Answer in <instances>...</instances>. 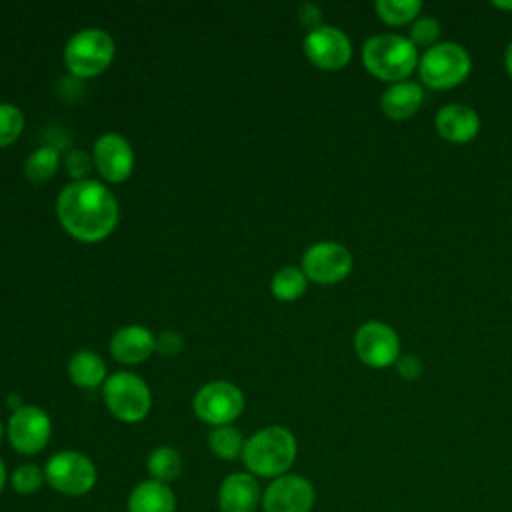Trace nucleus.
Segmentation results:
<instances>
[{
  "label": "nucleus",
  "instance_id": "obj_21",
  "mask_svg": "<svg viewBox=\"0 0 512 512\" xmlns=\"http://www.w3.org/2000/svg\"><path fill=\"white\" fill-rule=\"evenodd\" d=\"M182 468H184L182 456L172 446H158L146 458V470H148L150 478L164 482V484L180 478Z\"/></svg>",
  "mask_w": 512,
  "mask_h": 512
},
{
  "label": "nucleus",
  "instance_id": "obj_1",
  "mask_svg": "<svg viewBox=\"0 0 512 512\" xmlns=\"http://www.w3.org/2000/svg\"><path fill=\"white\" fill-rule=\"evenodd\" d=\"M56 216L62 228L80 242H100L118 224L116 196L98 180H74L56 198Z\"/></svg>",
  "mask_w": 512,
  "mask_h": 512
},
{
  "label": "nucleus",
  "instance_id": "obj_30",
  "mask_svg": "<svg viewBox=\"0 0 512 512\" xmlns=\"http://www.w3.org/2000/svg\"><path fill=\"white\" fill-rule=\"evenodd\" d=\"M394 366H396V372L404 380H416L422 374V362H420V358H416L412 354H400V358Z\"/></svg>",
  "mask_w": 512,
  "mask_h": 512
},
{
  "label": "nucleus",
  "instance_id": "obj_10",
  "mask_svg": "<svg viewBox=\"0 0 512 512\" xmlns=\"http://www.w3.org/2000/svg\"><path fill=\"white\" fill-rule=\"evenodd\" d=\"M352 270L350 250L334 240H320L302 254V272L318 284L342 282Z\"/></svg>",
  "mask_w": 512,
  "mask_h": 512
},
{
  "label": "nucleus",
  "instance_id": "obj_3",
  "mask_svg": "<svg viewBox=\"0 0 512 512\" xmlns=\"http://www.w3.org/2000/svg\"><path fill=\"white\" fill-rule=\"evenodd\" d=\"M418 48L408 36L384 32L374 34L362 44V64L378 80L396 84L408 80L418 68Z\"/></svg>",
  "mask_w": 512,
  "mask_h": 512
},
{
  "label": "nucleus",
  "instance_id": "obj_15",
  "mask_svg": "<svg viewBox=\"0 0 512 512\" xmlns=\"http://www.w3.org/2000/svg\"><path fill=\"white\" fill-rule=\"evenodd\" d=\"M434 128L450 144H466L472 142L480 132V116L478 112L460 102L444 104L434 118Z\"/></svg>",
  "mask_w": 512,
  "mask_h": 512
},
{
  "label": "nucleus",
  "instance_id": "obj_8",
  "mask_svg": "<svg viewBox=\"0 0 512 512\" xmlns=\"http://www.w3.org/2000/svg\"><path fill=\"white\" fill-rule=\"evenodd\" d=\"M196 418L218 428L232 424L244 410V394L240 388L226 380L204 384L192 400Z\"/></svg>",
  "mask_w": 512,
  "mask_h": 512
},
{
  "label": "nucleus",
  "instance_id": "obj_28",
  "mask_svg": "<svg viewBox=\"0 0 512 512\" xmlns=\"http://www.w3.org/2000/svg\"><path fill=\"white\" fill-rule=\"evenodd\" d=\"M440 22L434 16H418L412 24H410V32L408 38L416 48H432L434 44H438L440 38Z\"/></svg>",
  "mask_w": 512,
  "mask_h": 512
},
{
  "label": "nucleus",
  "instance_id": "obj_31",
  "mask_svg": "<svg viewBox=\"0 0 512 512\" xmlns=\"http://www.w3.org/2000/svg\"><path fill=\"white\" fill-rule=\"evenodd\" d=\"M182 346H184V340L178 332H162L156 338V350L160 354H176V352H180Z\"/></svg>",
  "mask_w": 512,
  "mask_h": 512
},
{
  "label": "nucleus",
  "instance_id": "obj_26",
  "mask_svg": "<svg viewBox=\"0 0 512 512\" xmlns=\"http://www.w3.org/2000/svg\"><path fill=\"white\" fill-rule=\"evenodd\" d=\"M44 468L36 464H20L10 474V484L16 494L30 496L36 494L44 484Z\"/></svg>",
  "mask_w": 512,
  "mask_h": 512
},
{
  "label": "nucleus",
  "instance_id": "obj_19",
  "mask_svg": "<svg viewBox=\"0 0 512 512\" xmlns=\"http://www.w3.org/2000/svg\"><path fill=\"white\" fill-rule=\"evenodd\" d=\"M126 508L128 512H174L176 496L168 484L150 478L132 488Z\"/></svg>",
  "mask_w": 512,
  "mask_h": 512
},
{
  "label": "nucleus",
  "instance_id": "obj_16",
  "mask_svg": "<svg viewBox=\"0 0 512 512\" xmlns=\"http://www.w3.org/2000/svg\"><path fill=\"white\" fill-rule=\"evenodd\" d=\"M262 506V490L250 472L228 474L218 488L220 512H256Z\"/></svg>",
  "mask_w": 512,
  "mask_h": 512
},
{
  "label": "nucleus",
  "instance_id": "obj_20",
  "mask_svg": "<svg viewBox=\"0 0 512 512\" xmlns=\"http://www.w3.org/2000/svg\"><path fill=\"white\" fill-rule=\"evenodd\" d=\"M68 376L80 388H96L106 378V362L94 350H78L68 362Z\"/></svg>",
  "mask_w": 512,
  "mask_h": 512
},
{
  "label": "nucleus",
  "instance_id": "obj_29",
  "mask_svg": "<svg viewBox=\"0 0 512 512\" xmlns=\"http://www.w3.org/2000/svg\"><path fill=\"white\" fill-rule=\"evenodd\" d=\"M66 170L74 180H86L90 172V158L82 150H72L66 158Z\"/></svg>",
  "mask_w": 512,
  "mask_h": 512
},
{
  "label": "nucleus",
  "instance_id": "obj_12",
  "mask_svg": "<svg viewBox=\"0 0 512 512\" xmlns=\"http://www.w3.org/2000/svg\"><path fill=\"white\" fill-rule=\"evenodd\" d=\"M306 58L320 70H342L352 58V42L336 26H318L308 30L302 42Z\"/></svg>",
  "mask_w": 512,
  "mask_h": 512
},
{
  "label": "nucleus",
  "instance_id": "obj_11",
  "mask_svg": "<svg viewBox=\"0 0 512 512\" xmlns=\"http://www.w3.org/2000/svg\"><path fill=\"white\" fill-rule=\"evenodd\" d=\"M52 434L50 416L34 404H24L12 410L8 418V442L24 456H34L46 448Z\"/></svg>",
  "mask_w": 512,
  "mask_h": 512
},
{
  "label": "nucleus",
  "instance_id": "obj_24",
  "mask_svg": "<svg viewBox=\"0 0 512 512\" xmlns=\"http://www.w3.org/2000/svg\"><path fill=\"white\" fill-rule=\"evenodd\" d=\"M244 438L240 434V430L232 424L228 426H218L210 432L208 436V446L212 450L214 456L222 458V460H236L242 456L244 450Z\"/></svg>",
  "mask_w": 512,
  "mask_h": 512
},
{
  "label": "nucleus",
  "instance_id": "obj_2",
  "mask_svg": "<svg viewBox=\"0 0 512 512\" xmlns=\"http://www.w3.org/2000/svg\"><path fill=\"white\" fill-rule=\"evenodd\" d=\"M296 454L298 442L288 428L266 426L244 442L240 458L252 476L274 480L288 474Z\"/></svg>",
  "mask_w": 512,
  "mask_h": 512
},
{
  "label": "nucleus",
  "instance_id": "obj_36",
  "mask_svg": "<svg viewBox=\"0 0 512 512\" xmlns=\"http://www.w3.org/2000/svg\"><path fill=\"white\" fill-rule=\"evenodd\" d=\"M2 436H4V424H2V420H0V440H2Z\"/></svg>",
  "mask_w": 512,
  "mask_h": 512
},
{
  "label": "nucleus",
  "instance_id": "obj_35",
  "mask_svg": "<svg viewBox=\"0 0 512 512\" xmlns=\"http://www.w3.org/2000/svg\"><path fill=\"white\" fill-rule=\"evenodd\" d=\"M6 478H8V474H6V466H4V462H2V458H0V492L4 490V486H6Z\"/></svg>",
  "mask_w": 512,
  "mask_h": 512
},
{
  "label": "nucleus",
  "instance_id": "obj_34",
  "mask_svg": "<svg viewBox=\"0 0 512 512\" xmlns=\"http://www.w3.org/2000/svg\"><path fill=\"white\" fill-rule=\"evenodd\" d=\"M492 6L500 8V10H512V2L510 0H494Z\"/></svg>",
  "mask_w": 512,
  "mask_h": 512
},
{
  "label": "nucleus",
  "instance_id": "obj_9",
  "mask_svg": "<svg viewBox=\"0 0 512 512\" xmlns=\"http://www.w3.org/2000/svg\"><path fill=\"white\" fill-rule=\"evenodd\" d=\"M354 352L368 368H388L400 358V338L392 326L370 320L358 326L354 334Z\"/></svg>",
  "mask_w": 512,
  "mask_h": 512
},
{
  "label": "nucleus",
  "instance_id": "obj_22",
  "mask_svg": "<svg viewBox=\"0 0 512 512\" xmlns=\"http://www.w3.org/2000/svg\"><path fill=\"white\" fill-rule=\"evenodd\" d=\"M308 288V278L302 272V268H294V266H286L280 268L270 282V290L272 294L282 300V302H292L298 300Z\"/></svg>",
  "mask_w": 512,
  "mask_h": 512
},
{
  "label": "nucleus",
  "instance_id": "obj_17",
  "mask_svg": "<svg viewBox=\"0 0 512 512\" xmlns=\"http://www.w3.org/2000/svg\"><path fill=\"white\" fill-rule=\"evenodd\" d=\"M156 350V336L144 326L130 324L114 332L110 338V352L122 364H140Z\"/></svg>",
  "mask_w": 512,
  "mask_h": 512
},
{
  "label": "nucleus",
  "instance_id": "obj_13",
  "mask_svg": "<svg viewBox=\"0 0 512 512\" xmlns=\"http://www.w3.org/2000/svg\"><path fill=\"white\" fill-rule=\"evenodd\" d=\"M316 502L312 482L300 474L274 478L262 492L264 512H310Z\"/></svg>",
  "mask_w": 512,
  "mask_h": 512
},
{
  "label": "nucleus",
  "instance_id": "obj_7",
  "mask_svg": "<svg viewBox=\"0 0 512 512\" xmlns=\"http://www.w3.org/2000/svg\"><path fill=\"white\" fill-rule=\"evenodd\" d=\"M94 462L76 450H60L44 464L46 484L64 496H84L96 484Z\"/></svg>",
  "mask_w": 512,
  "mask_h": 512
},
{
  "label": "nucleus",
  "instance_id": "obj_33",
  "mask_svg": "<svg viewBox=\"0 0 512 512\" xmlns=\"http://www.w3.org/2000/svg\"><path fill=\"white\" fill-rule=\"evenodd\" d=\"M504 66H506L508 76L512 78V42L506 46V52H504Z\"/></svg>",
  "mask_w": 512,
  "mask_h": 512
},
{
  "label": "nucleus",
  "instance_id": "obj_14",
  "mask_svg": "<svg viewBox=\"0 0 512 512\" xmlns=\"http://www.w3.org/2000/svg\"><path fill=\"white\" fill-rule=\"evenodd\" d=\"M92 160L106 182H124L134 170V150L130 142L116 132L102 134L94 142Z\"/></svg>",
  "mask_w": 512,
  "mask_h": 512
},
{
  "label": "nucleus",
  "instance_id": "obj_5",
  "mask_svg": "<svg viewBox=\"0 0 512 512\" xmlns=\"http://www.w3.org/2000/svg\"><path fill=\"white\" fill-rule=\"evenodd\" d=\"M114 60V40L102 28H84L76 32L64 48L66 68L78 78L102 74Z\"/></svg>",
  "mask_w": 512,
  "mask_h": 512
},
{
  "label": "nucleus",
  "instance_id": "obj_4",
  "mask_svg": "<svg viewBox=\"0 0 512 512\" xmlns=\"http://www.w3.org/2000/svg\"><path fill=\"white\" fill-rule=\"evenodd\" d=\"M472 70L468 50L458 42H438L418 60L420 82L430 90H448L462 84Z\"/></svg>",
  "mask_w": 512,
  "mask_h": 512
},
{
  "label": "nucleus",
  "instance_id": "obj_18",
  "mask_svg": "<svg viewBox=\"0 0 512 512\" xmlns=\"http://www.w3.org/2000/svg\"><path fill=\"white\" fill-rule=\"evenodd\" d=\"M422 104L424 88L412 80L390 84L380 96V110L392 120H406L414 116Z\"/></svg>",
  "mask_w": 512,
  "mask_h": 512
},
{
  "label": "nucleus",
  "instance_id": "obj_23",
  "mask_svg": "<svg viewBox=\"0 0 512 512\" xmlns=\"http://www.w3.org/2000/svg\"><path fill=\"white\" fill-rule=\"evenodd\" d=\"M374 10H376V16L388 26H404V24H412L420 16L422 2L420 0H378L374 4Z\"/></svg>",
  "mask_w": 512,
  "mask_h": 512
},
{
  "label": "nucleus",
  "instance_id": "obj_27",
  "mask_svg": "<svg viewBox=\"0 0 512 512\" xmlns=\"http://www.w3.org/2000/svg\"><path fill=\"white\" fill-rule=\"evenodd\" d=\"M24 130V114L18 106L0 102V148L14 144Z\"/></svg>",
  "mask_w": 512,
  "mask_h": 512
},
{
  "label": "nucleus",
  "instance_id": "obj_6",
  "mask_svg": "<svg viewBox=\"0 0 512 512\" xmlns=\"http://www.w3.org/2000/svg\"><path fill=\"white\" fill-rule=\"evenodd\" d=\"M102 396L112 416L128 424L144 420L152 408V392L134 372H116L108 376L104 380Z\"/></svg>",
  "mask_w": 512,
  "mask_h": 512
},
{
  "label": "nucleus",
  "instance_id": "obj_32",
  "mask_svg": "<svg viewBox=\"0 0 512 512\" xmlns=\"http://www.w3.org/2000/svg\"><path fill=\"white\" fill-rule=\"evenodd\" d=\"M298 14H300V22H302L304 26H308L310 30L322 26V24H320L322 12H320V8H318L316 4H310V2H308V4H302L300 10H298Z\"/></svg>",
  "mask_w": 512,
  "mask_h": 512
},
{
  "label": "nucleus",
  "instance_id": "obj_25",
  "mask_svg": "<svg viewBox=\"0 0 512 512\" xmlns=\"http://www.w3.org/2000/svg\"><path fill=\"white\" fill-rule=\"evenodd\" d=\"M58 164H60V152L54 146H42L28 156L24 164V172L28 180L40 184V182H48L56 174Z\"/></svg>",
  "mask_w": 512,
  "mask_h": 512
}]
</instances>
